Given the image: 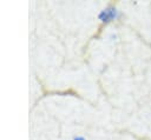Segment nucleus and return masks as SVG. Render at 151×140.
<instances>
[{
	"label": "nucleus",
	"instance_id": "f257e3e1",
	"mask_svg": "<svg viewBox=\"0 0 151 140\" xmlns=\"http://www.w3.org/2000/svg\"><path fill=\"white\" fill-rule=\"evenodd\" d=\"M117 14H118V11L116 9V7L109 5L107 7H105L103 11H100L99 15H98V19L101 24H109L111 21H113L116 18H117Z\"/></svg>",
	"mask_w": 151,
	"mask_h": 140
},
{
	"label": "nucleus",
	"instance_id": "f03ea898",
	"mask_svg": "<svg viewBox=\"0 0 151 140\" xmlns=\"http://www.w3.org/2000/svg\"><path fill=\"white\" fill-rule=\"evenodd\" d=\"M71 140H87L83 134H77V135H73V138Z\"/></svg>",
	"mask_w": 151,
	"mask_h": 140
}]
</instances>
